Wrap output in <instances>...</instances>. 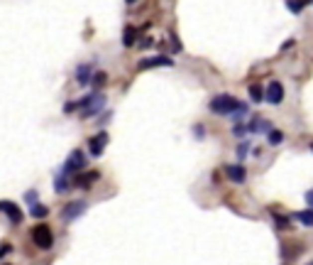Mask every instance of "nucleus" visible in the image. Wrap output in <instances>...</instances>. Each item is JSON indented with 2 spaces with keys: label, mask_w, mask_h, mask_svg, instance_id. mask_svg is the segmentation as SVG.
I'll return each instance as SVG.
<instances>
[{
  "label": "nucleus",
  "mask_w": 313,
  "mask_h": 265,
  "mask_svg": "<svg viewBox=\"0 0 313 265\" xmlns=\"http://www.w3.org/2000/svg\"><path fill=\"white\" fill-rule=\"evenodd\" d=\"M208 106H210V111H213L215 116H232L235 111H240V108H242V103H240L235 96H228V93L215 96Z\"/></svg>",
  "instance_id": "obj_1"
},
{
  "label": "nucleus",
  "mask_w": 313,
  "mask_h": 265,
  "mask_svg": "<svg viewBox=\"0 0 313 265\" xmlns=\"http://www.w3.org/2000/svg\"><path fill=\"white\" fill-rule=\"evenodd\" d=\"M84 167H86V155L81 152V150H74V152L69 155V160L64 162V167H61L59 175H64L66 179H69V177H76Z\"/></svg>",
  "instance_id": "obj_2"
},
{
  "label": "nucleus",
  "mask_w": 313,
  "mask_h": 265,
  "mask_svg": "<svg viewBox=\"0 0 313 265\" xmlns=\"http://www.w3.org/2000/svg\"><path fill=\"white\" fill-rule=\"evenodd\" d=\"M32 243H34L37 248H42V251H49V248L54 246V234H52V229H49L47 224L34 226V229H32Z\"/></svg>",
  "instance_id": "obj_3"
},
{
  "label": "nucleus",
  "mask_w": 313,
  "mask_h": 265,
  "mask_svg": "<svg viewBox=\"0 0 313 265\" xmlns=\"http://www.w3.org/2000/svg\"><path fill=\"white\" fill-rule=\"evenodd\" d=\"M84 211H86V202H69V204L64 206V211H61V219H64V221H74V219H79Z\"/></svg>",
  "instance_id": "obj_4"
},
{
  "label": "nucleus",
  "mask_w": 313,
  "mask_h": 265,
  "mask_svg": "<svg viewBox=\"0 0 313 265\" xmlns=\"http://www.w3.org/2000/svg\"><path fill=\"white\" fill-rule=\"evenodd\" d=\"M264 101H269L272 106H279V103L284 101V86H282L279 81H272V84L267 86V96H264Z\"/></svg>",
  "instance_id": "obj_5"
},
{
  "label": "nucleus",
  "mask_w": 313,
  "mask_h": 265,
  "mask_svg": "<svg viewBox=\"0 0 313 265\" xmlns=\"http://www.w3.org/2000/svg\"><path fill=\"white\" fill-rule=\"evenodd\" d=\"M0 211L17 226V224H22V211H20V206L15 204V202H0Z\"/></svg>",
  "instance_id": "obj_6"
},
{
  "label": "nucleus",
  "mask_w": 313,
  "mask_h": 265,
  "mask_svg": "<svg viewBox=\"0 0 313 265\" xmlns=\"http://www.w3.org/2000/svg\"><path fill=\"white\" fill-rule=\"evenodd\" d=\"M108 145V133H98L96 138H91L88 140V150H91V155L93 157H101L103 155V150Z\"/></svg>",
  "instance_id": "obj_7"
},
{
  "label": "nucleus",
  "mask_w": 313,
  "mask_h": 265,
  "mask_svg": "<svg viewBox=\"0 0 313 265\" xmlns=\"http://www.w3.org/2000/svg\"><path fill=\"white\" fill-rule=\"evenodd\" d=\"M140 69H152V66H174V61L167 57H147L137 64Z\"/></svg>",
  "instance_id": "obj_8"
},
{
  "label": "nucleus",
  "mask_w": 313,
  "mask_h": 265,
  "mask_svg": "<svg viewBox=\"0 0 313 265\" xmlns=\"http://www.w3.org/2000/svg\"><path fill=\"white\" fill-rule=\"evenodd\" d=\"M225 172H228V179H232V182H235V184H242V182H245V167H242V165H228V167H225Z\"/></svg>",
  "instance_id": "obj_9"
},
{
  "label": "nucleus",
  "mask_w": 313,
  "mask_h": 265,
  "mask_svg": "<svg viewBox=\"0 0 313 265\" xmlns=\"http://www.w3.org/2000/svg\"><path fill=\"white\" fill-rule=\"evenodd\" d=\"M76 81H79L81 86H86V84L91 81V64H81V66L76 69Z\"/></svg>",
  "instance_id": "obj_10"
},
{
  "label": "nucleus",
  "mask_w": 313,
  "mask_h": 265,
  "mask_svg": "<svg viewBox=\"0 0 313 265\" xmlns=\"http://www.w3.org/2000/svg\"><path fill=\"white\" fill-rule=\"evenodd\" d=\"M296 221H301L304 226H313V209H306V211H296Z\"/></svg>",
  "instance_id": "obj_11"
},
{
  "label": "nucleus",
  "mask_w": 313,
  "mask_h": 265,
  "mask_svg": "<svg viewBox=\"0 0 313 265\" xmlns=\"http://www.w3.org/2000/svg\"><path fill=\"white\" fill-rule=\"evenodd\" d=\"M135 34H137L135 27L127 25V27H125V37H122V44H125V47H132V44H135Z\"/></svg>",
  "instance_id": "obj_12"
},
{
  "label": "nucleus",
  "mask_w": 313,
  "mask_h": 265,
  "mask_svg": "<svg viewBox=\"0 0 313 265\" xmlns=\"http://www.w3.org/2000/svg\"><path fill=\"white\" fill-rule=\"evenodd\" d=\"M96 179H98V172H88V175H84V177L76 175V184H79V187H88V184L96 182Z\"/></svg>",
  "instance_id": "obj_13"
},
{
  "label": "nucleus",
  "mask_w": 313,
  "mask_h": 265,
  "mask_svg": "<svg viewBox=\"0 0 313 265\" xmlns=\"http://www.w3.org/2000/svg\"><path fill=\"white\" fill-rule=\"evenodd\" d=\"M29 214H32V216H37V219H44V216L49 214V209H47V206H42V204H32V206H29Z\"/></svg>",
  "instance_id": "obj_14"
},
{
  "label": "nucleus",
  "mask_w": 313,
  "mask_h": 265,
  "mask_svg": "<svg viewBox=\"0 0 313 265\" xmlns=\"http://www.w3.org/2000/svg\"><path fill=\"white\" fill-rule=\"evenodd\" d=\"M250 130H252V133H257V130H269V123H267V120H259V118H255V120L250 123Z\"/></svg>",
  "instance_id": "obj_15"
},
{
  "label": "nucleus",
  "mask_w": 313,
  "mask_h": 265,
  "mask_svg": "<svg viewBox=\"0 0 313 265\" xmlns=\"http://www.w3.org/2000/svg\"><path fill=\"white\" fill-rule=\"evenodd\" d=\"M267 140H269L272 145H279V143L284 140V135H282V130H269V135H267Z\"/></svg>",
  "instance_id": "obj_16"
},
{
  "label": "nucleus",
  "mask_w": 313,
  "mask_h": 265,
  "mask_svg": "<svg viewBox=\"0 0 313 265\" xmlns=\"http://www.w3.org/2000/svg\"><path fill=\"white\" fill-rule=\"evenodd\" d=\"M91 81H93V86L98 88L108 81V76H105V71H96V76H91Z\"/></svg>",
  "instance_id": "obj_17"
},
{
  "label": "nucleus",
  "mask_w": 313,
  "mask_h": 265,
  "mask_svg": "<svg viewBox=\"0 0 313 265\" xmlns=\"http://www.w3.org/2000/svg\"><path fill=\"white\" fill-rule=\"evenodd\" d=\"M250 98H252L255 103H257V101H262V98H264V93H262V88L257 86V84H255V86H250Z\"/></svg>",
  "instance_id": "obj_18"
},
{
  "label": "nucleus",
  "mask_w": 313,
  "mask_h": 265,
  "mask_svg": "<svg viewBox=\"0 0 313 265\" xmlns=\"http://www.w3.org/2000/svg\"><path fill=\"white\" fill-rule=\"evenodd\" d=\"M286 5H289V10H294V12H301V2H299V0H289Z\"/></svg>",
  "instance_id": "obj_19"
},
{
  "label": "nucleus",
  "mask_w": 313,
  "mask_h": 265,
  "mask_svg": "<svg viewBox=\"0 0 313 265\" xmlns=\"http://www.w3.org/2000/svg\"><path fill=\"white\" fill-rule=\"evenodd\" d=\"M245 133H247V128H245V125H235V128H232V135H237V138H242Z\"/></svg>",
  "instance_id": "obj_20"
},
{
  "label": "nucleus",
  "mask_w": 313,
  "mask_h": 265,
  "mask_svg": "<svg viewBox=\"0 0 313 265\" xmlns=\"http://www.w3.org/2000/svg\"><path fill=\"white\" fill-rule=\"evenodd\" d=\"M10 251H12V246H10V243H0V258H5Z\"/></svg>",
  "instance_id": "obj_21"
},
{
  "label": "nucleus",
  "mask_w": 313,
  "mask_h": 265,
  "mask_svg": "<svg viewBox=\"0 0 313 265\" xmlns=\"http://www.w3.org/2000/svg\"><path fill=\"white\" fill-rule=\"evenodd\" d=\"M25 199H27V204H29V206L37 204V192H27V194H25Z\"/></svg>",
  "instance_id": "obj_22"
},
{
  "label": "nucleus",
  "mask_w": 313,
  "mask_h": 265,
  "mask_svg": "<svg viewBox=\"0 0 313 265\" xmlns=\"http://www.w3.org/2000/svg\"><path fill=\"white\" fill-rule=\"evenodd\" d=\"M245 155H247V143H242V145H240V150H237V157H240V160H242Z\"/></svg>",
  "instance_id": "obj_23"
},
{
  "label": "nucleus",
  "mask_w": 313,
  "mask_h": 265,
  "mask_svg": "<svg viewBox=\"0 0 313 265\" xmlns=\"http://www.w3.org/2000/svg\"><path fill=\"white\" fill-rule=\"evenodd\" d=\"M306 202H309V204H311V209H313V189H311V192H306Z\"/></svg>",
  "instance_id": "obj_24"
},
{
  "label": "nucleus",
  "mask_w": 313,
  "mask_h": 265,
  "mask_svg": "<svg viewBox=\"0 0 313 265\" xmlns=\"http://www.w3.org/2000/svg\"><path fill=\"white\" fill-rule=\"evenodd\" d=\"M127 2H135V0H127Z\"/></svg>",
  "instance_id": "obj_25"
},
{
  "label": "nucleus",
  "mask_w": 313,
  "mask_h": 265,
  "mask_svg": "<svg viewBox=\"0 0 313 265\" xmlns=\"http://www.w3.org/2000/svg\"><path fill=\"white\" fill-rule=\"evenodd\" d=\"M309 265H313V261H311V263H309Z\"/></svg>",
  "instance_id": "obj_26"
},
{
  "label": "nucleus",
  "mask_w": 313,
  "mask_h": 265,
  "mask_svg": "<svg viewBox=\"0 0 313 265\" xmlns=\"http://www.w3.org/2000/svg\"><path fill=\"white\" fill-rule=\"evenodd\" d=\"M311 150H313V145H311Z\"/></svg>",
  "instance_id": "obj_27"
}]
</instances>
